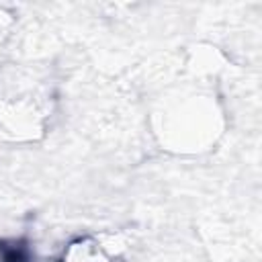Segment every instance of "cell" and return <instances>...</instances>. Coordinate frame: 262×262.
I'll return each mask as SVG.
<instances>
[{
	"label": "cell",
	"instance_id": "obj_1",
	"mask_svg": "<svg viewBox=\"0 0 262 262\" xmlns=\"http://www.w3.org/2000/svg\"><path fill=\"white\" fill-rule=\"evenodd\" d=\"M63 262H108L104 246L94 237L74 242L63 254Z\"/></svg>",
	"mask_w": 262,
	"mask_h": 262
}]
</instances>
